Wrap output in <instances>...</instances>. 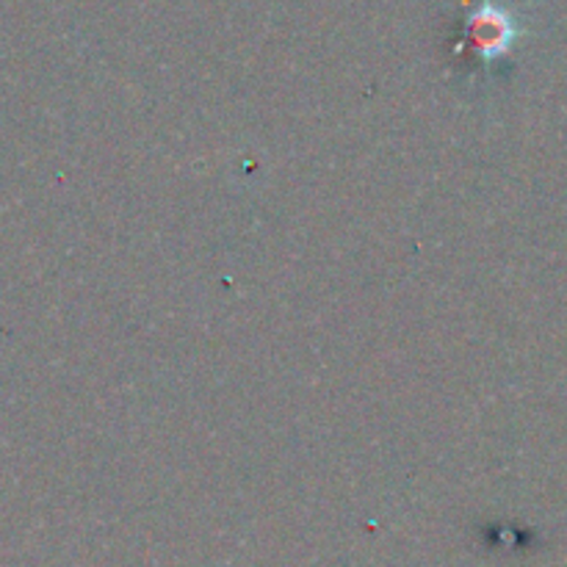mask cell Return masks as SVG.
<instances>
[{
    "instance_id": "1",
    "label": "cell",
    "mask_w": 567,
    "mask_h": 567,
    "mask_svg": "<svg viewBox=\"0 0 567 567\" xmlns=\"http://www.w3.org/2000/svg\"><path fill=\"white\" fill-rule=\"evenodd\" d=\"M471 37L480 44V50H485L487 55H496L513 42L515 25L509 14L498 11L496 6H482L480 11L471 14Z\"/></svg>"
}]
</instances>
